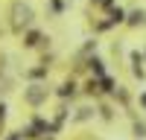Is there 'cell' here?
<instances>
[{
  "label": "cell",
  "mask_w": 146,
  "mask_h": 140,
  "mask_svg": "<svg viewBox=\"0 0 146 140\" xmlns=\"http://www.w3.org/2000/svg\"><path fill=\"white\" fill-rule=\"evenodd\" d=\"M44 73H47V67H44V64H41V67H35V70H29V76H32V79H38V76H44Z\"/></svg>",
  "instance_id": "obj_10"
},
{
  "label": "cell",
  "mask_w": 146,
  "mask_h": 140,
  "mask_svg": "<svg viewBox=\"0 0 146 140\" xmlns=\"http://www.w3.org/2000/svg\"><path fill=\"white\" fill-rule=\"evenodd\" d=\"M38 41H41V32H29L27 35V47H35Z\"/></svg>",
  "instance_id": "obj_8"
},
{
  "label": "cell",
  "mask_w": 146,
  "mask_h": 140,
  "mask_svg": "<svg viewBox=\"0 0 146 140\" xmlns=\"http://www.w3.org/2000/svg\"><path fill=\"white\" fill-rule=\"evenodd\" d=\"M100 85H102V90H105V93H111V90H114V82L108 79V76H102V79H100Z\"/></svg>",
  "instance_id": "obj_7"
},
{
  "label": "cell",
  "mask_w": 146,
  "mask_h": 140,
  "mask_svg": "<svg viewBox=\"0 0 146 140\" xmlns=\"http://www.w3.org/2000/svg\"><path fill=\"white\" fill-rule=\"evenodd\" d=\"M131 70H135V76H143V55L140 53H131Z\"/></svg>",
  "instance_id": "obj_3"
},
{
  "label": "cell",
  "mask_w": 146,
  "mask_h": 140,
  "mask_svg": "<svg viewBox=\"0 0 146 140\" xmlns=\"http://www.w3.org/2000/svg\"><path fill=\"white\" fill-rule=\"evenodd\" d=\"M3 120H6V105H0V125H3Z\"/></svg>",
  "instance_id": "obj_12"
},
{
  "label": "cell",
  "mask_w": 146,
  "mask_h": 140,
  "mask_svg": "<svg viewBox=\"0 0 146 140\" xmlns=\"http://www.w3.org/2000/svg\"><path fill=\"white\" fill-rule=\"evenodd\" d=\"M58 93H62V96H73V93H76V85H73V82H70V85H62Z\"/></svg>",
  "instance_id": "obj_9"
},
{
  "label": "cell",
  "mask_w": 146,
  "mask_h": 140,
  "mask_svg": "<svg viewBox=\"0 0 146 140\" xmlns=\"http://www.w3.org/2000/svg\"><path fill=\"white\" fill-rule=\"evenodd\" d=\"M64 9V3H62V0H53V12H62Z\"/></svg>",
  "instance_id": "obj_11"
},
{
  "label": "cell",
  "mask_w": 146,
  "mask_h": 140,
  "mask_svg": "<svg viewBox=\"0 0 146 140\" xmlns=\"http://www.w3.org/2000/svg\"><path fill=\"white\" fill-rule=\"evenodd\" d=\"M29 20H32V9H29V6H21V3H18V6H15V26L21 29V26H27Z\"/></svg>",
  "instance_id": "obj_2"
},
{
  "label": "cell",
  "mask_w": 146,
  "mask_h": 140,
  "mask_svg": "<svg viewBox=\"0 0 146 140\" xmlns=\"http://www.w3.org/2000/svg\"><path fill=\"white\" fill-rule=\"evenodd\" d=\"M88 67H91L94 73H96V76L102 79V61H100V58H91V61H88Z\"/></svg>",
  "instance_id": "obj_5"
},
{
  "label": "cell",
  "mask_w": 146,
  "mask_h": 140,
  "mask_svg": "<svg viewBox=\"0 0 146 140\" xmlns=\"http://www.w3.org/2000/svg\"><path fill=\"white\" fill-rule=\"evenodd\" d=\"M120 20H126V12L123 9H111V20L108 23H120Z\"/></svg>",
  "instance_id": "obj_6"
},
{
  "label": "cell",
  "mask_w": 146,
  "mask_h": 140,
  "mask_svg": "<svg viewBox=\"0 0 146 140\" xmlns=\"http://www.w3.org/2000/svg\"><path fill=\"white\" fill-rule=\"evenodd\" d=\"M126 20L131 23V26H137V23H146V12H140V9H137V12H131Z\"/></svg>",
  "instance_id": "obj_4"
},
{
  "label": "cell",
  "mask_w": 146,
  "mask_h": 140,
  "mask_svg": "<svg viewBox=\"0 0 146 140\" xmlns=\"http://www.w3.org/2000/svg\"><path fill=\"white\" fill-rule=\"evenodd\" d=\"M140 105H143V108H146V93H143V96H140Z\"/></svg>",
  "instance_id": "obj_13"
},
{
  "label": "cell",
  "mask_w": 146,
  "mask_h": 140,
  "mask_svg": "<svg viewBox=\"0 0 146 140\" xmlns=\"http://www.w3.org/2000/svg\"><path fill=\"white\" fill-rule=\"evenodd\" d=\"M23 99H27L29 105H41V102L47 99V88H41V85L27 88V90H23Z\"/></svg>",
  "instance_id": "obj_1"
}]
</instances>
